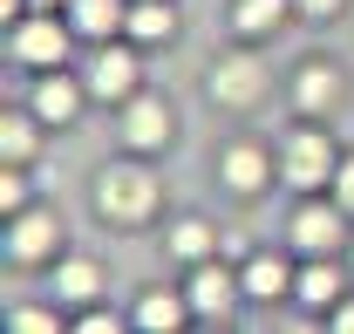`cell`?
<instances>
[{"label": "cell", "mask_w": 354, "mask_h": 334, "mask_svg": "<svg viewBox=\"0 0 354 334\" xmlns=\"http://www.w3.org/2000/svg\"><path fill=\"white\" fill-rule=\"evenodd\" d=\"M341 293H348V280H341V266H334V252H320V259H307L300 266V280H293V300L300 307H341Z\"/></svg>", "instance_id": "11"}, {"label": "cell", "mask_w": 354, "mask_h": 334, "mask_svg": "<svg viewBox=\"0 0 354 334\" xmlns=\"http://www.w3.org/2000/svg\"><path fill=\"white\" fill-rule=\"evenodd\" d=\"M75 328H82V334H116V328H123V321H116L109 307H95V300H88V307H82V321H75Z\"/></svg>", "instance_id": "24"}, {"label": "cell", "mask_w": 354, "mask_h": 334, "mask_svg": "<svg viewBox=\"0 0 354 334\" xmlns=\"http://www.w3.org/2000/svg\"><path fill=\"white\" fill-rule=\"evenodd\" d=\"M218 177L239 191V198H252V191H266V184H272V157H266L259 143H232V150L218 157Z\"/></svg>", "instance_id": "13"}, {"label": "cell", "mask_w": 354, "mask_h": 334, "mask_svg": "<svg viewBox=\"0 0 354 334\" xmlns=\"http://www.w3.org/2000/svg\"><path fill=\"white\" fill-rule=\"evenodd\" d=\"M95 293H102V266H95V259H62V266H55V300L88 307Z\"/></svg>", "instance_id": "18"}, {"label": "cell", "mask_w": 354, "mask_h": 334, "mask_svg": "<svg viewBox=\"0 0 354 334\" xmlns=\"http://www.w3.org/2000/svg\"><path fill=\"white\" fill-rule=\"evenodd\" d=\"M348 218H354V211L341 205V198H334V205L307 198V205L293 211V225H286V232H293V246L307 252V259H320V252H334L341 239H348Z\"/></svg>", "instance_id": "6"}, {"label": "cell", "mask_w": 354, "mask_h": 334, "mask_svg": "<svg viewBox=\"0 0 354 334\" xmlns=\"http://www.w3.org/2000/svg\"><path fill=\"white\" fill-rule=\"evenodd\" d=\"M35 130H41L35 109H28V116H0V164H28V157H35V143H41Z\"/></svg>", "instance_id": "21"}, {"label": "cell", "mask_w": 354, "mask_h": 334, "mask_svg": "<svg viewBox=\"0 0 354 334\" xmlns=\"http://www.w3.org/2000/svg\"><path fill=\"white\" fill-rule=\"evenodd\" d=\"M239 280H245V300H266V307H272V300L293 293L300 273H286V259H272V252H252V259L239 266Z\"/></svg>", "instance_id": "14"}, {"label": "cell", "mask_w": 354, "mask_h": 334, "mask_svg": "<svg viewBox=\"0 0 354 334\" xmlns=\"http://www.w3.org/2000/svg\"><path fill=\"white\" fill-rule=\"evenodd\" d=\"M62 14L75 21V35H88V42H116L130 28V0H68Z\"/></svg>", "instance_id": "12"}, {"label": "cell", "mask_w": 354, "mask_h": 334, "mask_svg": "<svg viewBox=\"0 0 354 334\" xmlns=\"http://www.w3.org/2000/svg\"><path fill=\"white\" fill-rule=\"evenodd\" d=\"M171 137H177V116H171L164 96H130V103H123V143H130L136 157L164 150Z\"/></svg>", "instance_id": "7"}, {"label": "cell", "mask_w": 354, "mask_h": 334, "mask_svg": "<svg viewBox=\"0 0 354 334\" xmlns=\"http://www.w3.org/2000/svg\"><path fill=\"white\" fill-rule=\"evenodd\" d=\"M191 321V293H164V287H150L143 300H136V328L143 334H177Z\"/></svg>", "instance_id": "15"}, {"label": "cell", "mask_w": 354, "mask_h": 334, "mask_svg": "<svg viewBox=\"0 0 354 334\" xmlns=\"http://www.w3.org/2000/svg\"><path fill=\"white\" fill-rule=\"evenodd\" d=\"M68 42H75V21H68V14L55 21V7L14 21V62H21V69H62V62H68Z\"/></svg>", "instance_id": "3"}, {"label": "cell", "mask_w": 354, "mask_h": 334, "mask_svg": "<svg viewBox=\"0 0 354 334\" xmlns=\"http://www.w3.org/2000/svg\"><path fill=\"white\" fill-rule=\"evenodd\" d=\"M157 205H164V184L143 164H109L95 177V211H102L109 225H143Z\"/></svg>", "instance_id": "1"}, {"label": "cell", "mask_w": 354, "mask_h": 334, "mask_svg": "<svg viewBox=\"0 0 354 334\" xmlns=\"http://www.w3.org/2000/svg\"><path fill=\"white\" fill-rule=\"evenodd\" d=\"M334 328H341V334H354V300H341V307H334Z\"/></svg>", "instance_id": "27"}, {"label": "cell", "mask_w": 354, "mask_h": 334, "mask_svg": "<svg viewBox=\"0 0 354 334\" xmlns=\"http://www.w3.org/2000/svg\"><path fill=\"white\" fill-rule=\"evenodd\" d=\"M28 14V0H0V21H21Z\"/></svg>", "instance_id": "28"}, {"label": "cell", "mask_w": 354, "mask_h": 334, "mask_svg": "<svg viewBox=\"0 0 354 334\" xmlns=\"http://www.w3.org/2000/svg\"><path fill=\"white\" fill-rule=\"evenodd\" d=\"M164 246H171L177 259H191V266H198V259H212V252L225 246V232H212L205 218H177V225H171V239H164Z\"/></svg>", "instance_id": "19"}, {"label": "cell", "mask_w": 354, "mask_h": 334, "mask_svg": "<svg viewBox=\"0 0 354 334\" xmlns=\"http://www.w3.org/2000/svg\"><path fill=\"white\" fill-rule=\"evenodd\" d=\"M259 96H266V69L252 62V55H225V62H212V103L245 109V103H259Z\"/></svg>", "instance_id": "10"}, {"label": "cell", "mask_w": 354, "mask_h": 334, "mask_svg": "<svg viewBox=\"0 0 354 334\" xmlns=\"http://www.w3.org/2000/svg\"><path fill=\"white\" fill-rule=\"evenodd\" d=\"M55 239H62V211H48V205H28V211L7 218V259H14V266L55 259Z\"/></svg>", "instance_id": "5"}, {"label": "cell", "mask_w": 354, "mask_h": 334, "mask_svg": "<svg viewBox=\"0 0 354 334\" xmlns=\"http://www.w3.org/2000/svg\"><path fill=\"white\" fill-rule=\"evenodd\" d=\"M136 55L123 42H95V62H88V96L95 103H130L136 96Z\"/></svg>", "instance_id": "8"}, {"label": "cell", "mask_w": 354, "mask_h": 334, "mask_svg": "<svg viewBox=\"0 0 354 334\" xmlns=\"http://www.w3.org/2000/svg\"><path fill=\"white\" fill-rule=\"evenodd\" d=\"M82 103H88V82L62 76V69H41V82H35V96H28V109H35L48 130H68L75 116H82Z\"/></svg>", "instance_id": "9"}, {"label": "cell", "mask_w": 354, "mask_h": 334, "mask_svg": "<svg viewBox=\"0 0 354 334\" xmlns=\"http://www.w3.org/2000/svg\"><path fill=\"white\" fill-rule=\"evenodd\" d=\"M7 328H14V334H48V328H55V307H14Z\"/></svg>", "instance_id": "23"}, {"label": "cell", "mask_w": 354, "mask_h": 334, "mask_svg": "<svg viewBox=\"0 0 354 334\" xmlns=\"http://www.w3.org/2000/svg\"><path fill=\"white\" fill-rule=\"evenodd\" d=\"M334 198L354 211V157H341V170H334Z\"/></svg>", "instance_id": "26"}, {"label": "cell", "mask_w": 354, "mask_h": 334, "mask_svg": "<svg viewBox=\"0 0 354 334\" xmlns=\"http://www.w3.org/2000/svg\"><path fill=\"white\" fill-rule=\"evenodd\" d=\"M35 7H68V0H35Z\"/></svg>", "instance_id": "29"}, {"label": "cell", "mask_w": 354, "mask_h": 334, "mask_svg": "<svg viewBox=\"0 0 354 334\" xmlns=\"http://www.w3.org/2000/svg\"><path fill=\"white\" fill-rule=\"evenodd\" d=\"M341 7H348V0H293V14H300V21H334Z\"/></svg>", "instance_id": "25"}, {"label": "cell", "mask_w": 354, "mask_h": 334, "mask_svg": "<svg viewBox=\"0 0 354 334\" xmlns=\"http://www.w3.org/2000/svg\"><path fill=\"white\" fill-rule=\"evenodd\" d=\"M293 103H300L307 116L334 109V103H341V69H334V62H307V69L293 76Z\"/></svg>", "instance_id": "16"}, {"label": "cell", "mask_w": 354, "mask_h": 334, "mask_svg": "<svg viewBox=\"0 0 354 334\" xmlns=\"http://www.w3.org/2000/svg\"><path fill=\"white\" fill-rule=\"evenodd\" d=\"M334 137L327 130H286V143H279V177L293 184V191H320V184H334Z\"/></svg>", "instance_id": "2"}, {"label": "cell", "mask_w": 354, "mask_h": 334, "mask_svg": "<svg viewBox=\"0 0 354 334\" xmlns=\"http://www.w3.org/2000/svg\"><path fill=\"white\" fill-rule=\"evenodd\" d=\"M123 35H130V42H171L177 35V7L171 0H130V28H123Z\"/></svg>", "instance_id": "17"}, {"label": "cell", "mask_w": 354, "mask_h": 334, "mask_svg": "<svg viewBox=\"0 0 354 334\" xmlns=\"http://www.w3.org/2000/svg\"><path fill=\"white\" fill-rule=\"evenodd\" d=\"M184 293H191V314H198V321H225V314L245 300V280H239V273H225L218 252H212V259H198V266H191Z\"/></svg>", "instance_id": "4"}, {"label": "cell", "mask_w": 354, "mask_h": 334, "mask_svg": "<svg viewBox=\"0 0 354 334\" xmlns=\"http://www.w3.org/2000/svg\"><path fill=\"white\" fill-rule=\"evenodd\" d=\"M286 14H293V0H232L239 35H272V28H286Z\"/></svg>", "instance_id": "20"}, {"label": "cell", "mask_w": 354, "mask_h": 334, "mask_svg": "<svg viewBox=\"0 0 354 334\" xmlns=\"http://www.w3.org/2000/svg\"><path fill=\"white\" fill-rule=\"evenodd\" d=\"M0 211L14 218V211H28V177H21V164L0 170Z\"/></svg>", "instance_id": "22"}]
</instances>
